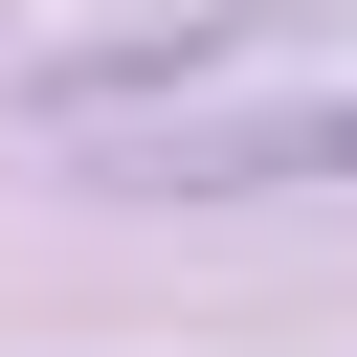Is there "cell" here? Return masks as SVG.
I'll use <instances>...</instances> for the list:
<instances>
[{"label": "cell", "instance_id": "1", "mask_svg": "<svg viewBox=\"0 0 357 357\" xmlns=\"http://www.w3.org/2000/svg\"><path fill=\"white\" fill-rule=\"evenodd\" d=\"M357 156V112H245V134H178L156 178H335Z\"/></svg>", "mask_w": 357, "mask_h": 357}]
</instances>
